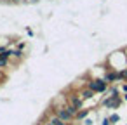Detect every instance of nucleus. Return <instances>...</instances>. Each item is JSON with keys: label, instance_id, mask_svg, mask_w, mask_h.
Segmentation results:
<instances>
[{"label": "nucleus", "instance_id": "15", "mask_svg": "<svg viewBox=\"0 0 127 125\" xmlns=\"http://www.w3.org/2000/svg\"><path fill=\"white\" fill-rule=\"evenodd\" d=\"M122 101H124V102H127V92H125V94L122 96Z\"/></svg>", "mask_w": 127, "mask_h": 125}, {"label": "nucleus", "instance_id": "16", "mask_svg": "<svg viewBox=\"0 0 127 125\" xmlns=\"http://www.w3.org/2000/svg\"><path fill=\"white\" fill-rule=\"evenodd\" d=\"M124 54H125V57H127V45L124 47Z\"/></svg>", "mask_w": 127, "mask_h": 125}, {"label": "nucleus", "instance_id": "12", "mask_svg": "<svg viewBox=\"0 0 127 125\" xmlns=\"http://www.w3.org/2000/svg\"><path fill=\"white\" fill-rule=\"evenodd\" d=\"M120 75H122V80H124V82H127V68H124V70L120 71Z\"/></svg>", "mask_w": 127, "mask_h": 125}, {"label": "nucleus", "instance_id": "10", "mask_svg": "<svg viewBox=\"0 0 127 125\" xmlns=\"http://www.w3.org/2000/svg\"><path fill=\"white\" fill-rule=\"evenodd\" d=\"M9 64H11V59H5V57H0V70H7L9 68Z\"/></svg>", "mask_w": 127, "mask_h": 125}, {"label": "nucleus", "instance_id": "6", "mask_svg": "<svg viewBox=\"0 0 127 125\" xmlns=\"http://www.w3.org/2000/svg\"><path fill=\"white\" fill-rule=\"evenodd\" d=\"M91 113H92V108H82V109H78V113L75 115V123L84 122L87 116H91Z\"/></svg>", "mask_w": 127, "mask_h": 125}, {"label": "nucleus", "instance_id": "5", "mask_svg": "<svg viewBox=\"0 0 127 125\" xmlns=\"http://www.w3.org/2000/svg\"><path fill=\"white\" fill-rule=\"evenodd\" d=\"M77 92H78V96H80V99H82L84 102L94 99V96H96V92H92L89 87H84V89H80V90H77Z\"/></svg>", "mask_w": 127, "mask_h": 125}, {"label": "nucleus", "instance_id": "11", "mask_svg": "<svg viewBox=\"0 0 127 125\" xmlns=\"http://www.w3.org/2000/svg\"><path fill=\"white\" fill-rule=\"evenodd\" d=\"M96 123V118L92 116V113H91V116H87L84 122H82V125H94Z\"/></svg>", "mask_w": 127, "mask_h": 125}, {"label": "nucleus", "instance_id": "13", "mask_svg": "<svg viewBox=\"0 0 127 125\" xmlns=\"http://www.w3.org/2000/svg\"><path fill=\"white\" fill-rule=\"evenodd\" d=\"M101 125H111V122H110V118H108V116H104V118L101 120Z\"/></svg>", "mask_w": 127, "mask_h": 125}, {"label": "nucleus", "instance_id": "2", "mask_svg": "<svg viewBox=\"0 0 127 125\" xmlns=\"http://www.w3.org/2000/svg\"><path fill=\"white\" fill-rule=\"evenodd\" d=\"M124 104L122 101V96H115V97H103L99 106L104 108V109H118L120 106Z\"/></svg>", "mask_w": 127, "mask_h": 125}, {"label": "nucleus", "instance_id": "17", "mask_svg": "<svg viewBox=\"0 0 127 125\" xmlns=\"http://www.w3.org/2000/svg\"><path fill=\"white\" fill-rule=\"evenodd\" d=\"M124 125H127V123H124Z\"/></svg>", "mask_w": 127, "mask_h": 125}, {"label": "nucleus", "instance_id": "7", "mask_svg": "<svg viewBox=\"0 0 127 125\" xmlns=\"http://www.w3.org/2000/svg\"><path fill=\"white\" fill-rule=\"evenodd\" d=\"M115 96H120V87H117V85H108V89L104 90L103 97H115Z\"/></svg>", "mask_w": 127, "mask_h": 125}, {"label": "nucleus", "instance_id": "3", "mask_svg": "<svg viewBox=\"0 0 127 125\" xmlns=\"http://www.w3.org/2000/svg\"><path fill=\"white\" fill-rule=\"evenodd\" d=\"M87 87H89L92 92H96V94H104V90L108 89V83H106L103 78H91V80L87 82Z\"/></svg>", "mask_w": 127, "mask_h": 125}, {"label": "nucleus", "instance_id": "9", "mask_svg": "<svg viewBox=\"0 0 127 125\" xmlns=\"http://www.w3.org/2000/svg\"><path fill=\"white\" fill-rule=\"evenodd\" d=\"M108 118H110L111 125H115V123H118V122L122 120V116H120L118 113H110V115H108Z\"/></svg>", "mask_w": 127, "mask_h": 125}, {"label": "nucleus", "instance_id": "1", "mask_svg": "<svg viewBox=\"0 0 127 125\" xmlns=\"http://www.w3.org/2000/svg\"><path fill=\"white\" fill-rule=\"evenodd\" d=\"M106 63L110 66V70L115 71H122L124 68H127V57L124 54V50H115L106 57Z\"/></svg>", "mask_w": 127, "mask_h": 125}, {"label": "nucleus", "instance_id": "4", "mask_svg": "<svg viewBox=\"0 0 127 125\" xmlns=\"http://www.w3.org/2000/svg\"><path fill=\"white\" fill-rule=\"evenodd\" d=\"M52 109V108H51ZM52 113L59 118V120H63L64 123H75V116L66 109V106H63V108H56V109H52Z\"/></svg>", "mask_w": 127, "mask_h": 125}, {"label": "nucleus", "instance_id": "14", "mask_svg": "<svg viewBox=\"0 0 127 125\" xmlns=\"http://www.w3.org/2000/svg\"><path fill=\"white\" fill-rule=\"evenodd\" d=\"M120 92H122V94L127 92V83H122V85H120Z\"/></svg>", "mask_w": 127, "mask_h": 125}, {"label": "nucleus", "instance_id": "8", "mask_svg": "<svg viewBox=\"0 0 127 125\" xmlns=\"http://www.w3.org/2000/svg\"><path fill=\"white\" fill-rule=\"evenodd\" d=\"M45 120H49V122H51V123H54V125H68V123H64V122H63V120H59V118H58V116H56V115H54V113H52V115H51V113H49V115H47V118H45Z\"/></svg>", "mask_w": 127, "mask_h": 125}]
</instances>
